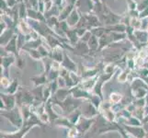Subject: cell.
Returning <instances> with one entry per match:
<instances>
[{"label": "cell", "instance_id": "cell-2", "mask_svg": "<svg viewBox=\"0 0 148 138\" xmlns=\"http://www.w3.org/2000/svg\"><path fill=\"white\" fill-rule=\"evenodd\" d=\"M97 44H98V43H97L96 38L94 36L92 38H90V40H89V45H90V47L91 48H95L96 46H97Z\"/></svg>", "mask_w": 148, "mask_h": 138}, {"label": "cell", "instance_id": "cell-3", "mask_svg": "<svg viewBox=\"0 0 148 138\" xmlns=\"http://www.w3.org/2000/svg\"><path fill=\"white\" fill-rule=\"evenodd\" d=\"M75 135H76V131H75V129L70 130V132L68 133V136H69V137H74Z\"/></svg>", "mask_w": 148, "mask_h": 138}, {"label": "cell", "instance_id": "cell-1", "mask_svg": "<svg viewBox=\"0 0 148 138\" xmlns=\"http://www.w3.org/2000/svg\"><path fill=\"white\" fill-rule=\"evenodd\" d=\"M110 99H111V101H112V102H114V103H116V102L120 101V100H121V95L117 94V93H114V94H112V95H111Z\"/></svg>", "mask_w": 148, "mask_h": 138}, {"label": "cell", "instance_id": "cell-4", "mask_svg": "<svg viewBox=\"0 0 148 138\" xmlns=\"http://www.w3.org/2000/svg\"><path fill=\"white\" fill-rule=\"evenodd\" d=\"M2 83H3V85H4V86H7V85L8 84V80H7L6 78H3V79H2Z\"/></svg>", "mask_w": 148, "mask_h": 138}]
</instances>
